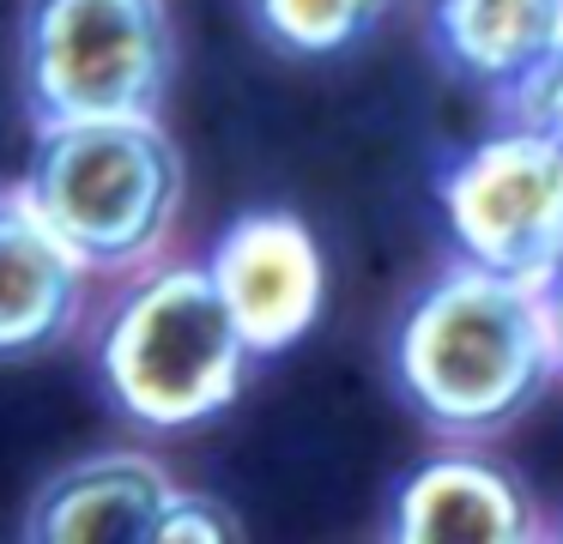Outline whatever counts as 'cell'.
I'll list each match as a JSON object with an SVG mask.
<instances>
[{
  "label": "cell",
  "instance_id": "8fae6325",
  "mask_svg": "<svg viewBox=\"0 0 563 544\" xmlns=\"http://www.w3.org/2000/svg\"><path fill=\"white\" fill-rule=\"evenodd\" d=\"M243 7L267 48L291 60H328L364 43L394 0H243Z\"/></svg>",
  "mask_w": 563,
  "mask_h": 544
},
{
  "label": "cell",
  "instance_id": "4fadbf2b",
  "mask_svg": "<svg viewBox=\"0 0 563 544\" xmlns=\"http://www.w3.org/2000/svg\"><path fill=\"white\" fill-rule=\"evenodd\" d=\"M219 539H243V520H236L219 496L176 490L170 514H164V526H158V544H219Z\"/></svg>",
  "mask_w": 563,
  "mask_h": 544
},
{
  "label": "cell",
  "instance_id": "30bf717a",
  "mask_svg": "<svg viewBox=\"0 0 563 544\" xmlns=\"http://www.w3.org/2000/svg\"><path fill=\"white\" fill-rule=\"evenodd\" d=\"M424 31L454 79L503 97L563 43V0H430Z\"/></svg>",
  "mask_w": 563,
  "mask_h": 544
},
{
  "label": "cell",
  "instance_id": "52a82bcc",
  "mask_svg": "<svg viewBox=\"0 0 563 544\" xmlns=\"http://www.w3.org/2000/svg\"><path fill=\"white\" fill-rule=\"evenodd\" d=\"M91 285L98 273L25 200V188H0V363L43 357L74 338L91 309Z\"/></svg>",
  "mask_w": 563,
  "mask_h": 544
},
{
  "label": "cell",
  "instance_id": "3957f363",
  "mask_svg": "<svg viewBox=\"0 0 563 544\" xmlns=\"http://www.w3.org/2000/svg\"><path fill=\"white\" fill-rule=\"evenodd\" d=\"M19 188L91 273L122 278L170 248L188 169L158 115H103L43 127Z\"/></svg>",
  "mask_w": 563,
  "mask_h": 544
},
{
  "label": "cell",
  "instance_id": "7a4b0ae2",
  "mask_svg": "<svg viewBox=\"0 0 563 544\" xmlns=\"http://www.w3.org/2000/svg\"><path fill=\"white\" fill-rule=\"evenodd\" d=\"M98 375L103 393L140 430H195L236 406L255 351L219 297L207 260H146L122 273L98 314Z\"/></svg>",
  "mask_w": 563,
  "mask_h": 544
},
{
  "label": "cell",
  "instance_id": "277c9868",
  "mask_svg": "<svg viewBox=\"0 0 563 544\" xmlns=\"http://www.w3.org/2000/svg\"><path fill=\"white\" fill-rule=\"evenodd\" d=\"M170 85V0H25L19 7V103L31 133L62 121L164 115Z\"/></svg>",
  "mask_w": 563,
  "mask_h": 544
},
{
  "label": "cell",
  "instance_id": "8992f818",
  "mask_svg": "<svg viewBox=\"0 0 563 544\" xmlns=\"http://www.w3.org/2000/svg\"><path fill=\"white\" fill-rule=\"evenodd\" d=\"M207 273L219 297L231 302L255 357H285L303 345L328 302V260H321L316 230L285 206H255L236 212L212 236Z\"/></svg>",
  "mask_w": 563,
  "mask_h": 544
},
{
  "label": "cell",
  "instance_id": "9c48e42d",
  "mask_svg": "<svg viewBox=\"0 0 563 544\" xmlns=\"http://www.w3.org/2000/svg\"><path fill=\"white\" fill-rule=\"evenodd\" d=\"M183 484L134 447H103L62 466L25 514L31 544H158Z\"/></svg>",
  "mask_w": 563,
  "mask_h": 544
},
{
  "label": "cell",
  "instance_id": "5b68a950",
  "mask_svg": "<svg viewBox=\"0 0 563 544\" xmlns=\"http://www.w3.org/2000/svg\"><path fill=\"white\" fill-rule=\"evenodd\" d=\"M437 206L454 254L490 273L545 285L563 260V152L533 127L503 121L478 145H466L437 176Z\"/></svg>",
  "mask_w": 563,
  "mask_h": 544
},
{
  "label": "cell",
  "instance_id": "7c38bea8",
  "mask_svg": "<svg viewBox=\"0 0 563 544\" xmlns=\"http://www.w3.org/2000/svg\"><path fill=\"white\" fill-rule=\"evenodd\" d=\"M503 103V121H515V127H533L539 140H551L563 152V43L551 48L539 67H527L521 79L509 85V91L497 97Z\"/></svg>",
  "mask_w": 563,
  "mask_h": 544
},
{
  "label": "cell",
  "instance_id": "9a60e30c",
  "mask_svg": "<svg viewBox=\"0 0 563 544\" xmlns=\"http://www.w3.org/2000/svg\"><path fill=\"white\" fill-rule=\"evenodd\" d=\"M558 532H563V526H558Z\"/></svg>",
  "mask_w": 563,
  "mask_h": 544
},
{
  "label": "cell",
  "instance_id": "5bb4252c",
  "mask_svg": "<svg viewBox=\"0 0 563 544\" xmlns=\"http://www.w3.org/2000/svg\"><path fill=\"white\" fill-rule=\"evenodd\" d=\"M539 290H545V309H551V333H558V363H563V260H558V266H551V273H545V285H539Z\"/></svg>",
  "mask_w": 563,
  "mask_h": 544
},
{
  "label": "cell",
  "instance_id": "ba28073f",
  "mask_svg": "<svg viewBox=\"0 0 563 544\" xmlns=\"http://www.w3.org/2000/svg\"><path fill=\"white\" fill-rule=\"evenodd\" d=\"M388 539L400 544H521L539 539L533 496L509 466L473 454L466 442L418 459L394 484Z\"/></svg>",
  "mask_w": 563,
  "mask_h": 544
},
{
  "label": "cell",
  "instance_id": "6da1fadb",
  "mask_svg": "<svg viewBox=\"0 0 563 544\" xmlns=\"http://www.w3.org/2000/svg\"><path fill=\"white\" fill-rule=\"evenodd\" d=\"M394 381L418 423L449 442H490L563 375L545 290L454 254L394 326Z\"/></svg>",
  "mask_w": 563,
  "mask_h": 544
}]
</instances>
